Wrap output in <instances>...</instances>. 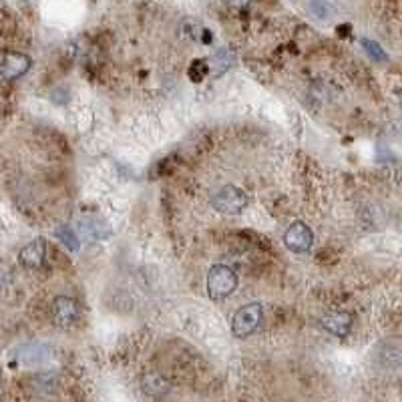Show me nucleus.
<instances>
[{
    "instance_id": "obj_2",
    "label": "nucleus",
    "mask_w": 402,
    "mask_h": 402,
    "mask_svg": "<svg viewBox=\"0 0 402 402\" xmlns=\"http://www.w3.org/2000/svg\"><path fill=\"white\" fill-rule=\"evenodd\" d=\"M211 205L220 213L236 216V213H242V209H246L247 195L244 189L236 185H224L211 195Z\"/></svg>"
},
{
    "instance_id": "obj_13",
    "label": "nucleus",
    "mask_w": 402,
    "mask_h": 402,
    "mask_svg": "<svg viewBox=\"0 0 402 402\" xmlns=\"http://www.w3.org/2000/svg\"><path fill=\"white\" fill-rule=\"evenodd\" d=\"M362 45H364V48H366V55H368V57H372L374 61H384V59H386V52L380 48L379 43L364 39V41H362Z\"/></svg>"
},
{
    "instance_id": "obj_3",
    "label": "nucleus",
    "mask_w": 402,
    "mask_h": 402,
    "mask_svg": "<svg viewBox=\"0 0 402 402\" xmlns=\"http://www.w3.org/2000/svg\"><path fill=\"white\" fill-rule=\"evenodd\" d=\"M264 318V308L260 302H251L246 304L244 308H240L233 320H231V332L236 338H247L258 330V326L262 324Z\"/></svg>"
},
{
    "instance_id": "obj_14",
    "label": "nucleus",
    "mask_w": 402,
    "mask_h": 402,
    "mask_svg": "<svg viewBox=\"0 0 402 402\" xmlns=\"http://www.w3.org/2000/svg\"><path fill=\"white\" fill-rule=\"evenodd\" d=\"M205 73H207V65H203L201 61H195V63H193V67L189 68L191 79H193V81H198V83H200L201 79L205 77Z\"/></svg>"
},
{
    "instance_id": "obj_10",
    "label": "nucleus",
    "mask_w": 402,
    "mask_h": 402,
    "mask_svg": "<svg viewBox=\"0 0 402 402\" xmlns=\"http://www.w3.org/2000/svg\"><path fill=\"white\" fill-rule=\"evenodd\" d=\"M50 356V348L43 342H30L17 350V358H21L24 364H39Z\"/></svg>"
},
{
    "instance_id": "obj_9",
    "label": "nucleus",
    "mask_w": 402,
    "mask_h": 402,
    "mask_svg": "<svg viewBox=\"0 0 402 402\" xmlns=\"http://www.w3.org/2000/svg\"><path fill=\"white\" fill-rule=\"evenodd\" d=\"M322 326L330 332V334L338 336V338H344V336L350 334V328H352V318L350 314L344 312H334L328 314L322 318Z\"/></svg>"
},
{
    "instance_id": "obj_12",
    "label": "nucleus",
    "mask_w": 402,
    "mask_h": 402,
    "mask_svg": "<svg viewBox=\"0 0 402 402\" xmlns=\"http://www.w3.org/2000/svg\"><path fill=\"white\" fill-rule=\"evenodd\" d=\"M57 238H59L68 249H73V251H77V249L81 247V242H79L77 233H75L73 227H68V225H61V227L57 229Z\"/></svg>"
},
{
    "instance_id": "obj_1",
    "label": "nucleus",
    "mask_w": 402,
    "mask_h": 402,
    "mask_svg": "<svg viewBox=\"0 0 402 402\" xmlns=\"http://www.w3.org/2000/svg\"><path fill=\"white\" fill-rule=\"evenodd\" d=\"M236 286H238V276L229 266L218 264L209 269V274H207V296L209 298L224 300L233 294Z\"/></svg>"
},
{
    "instance_id": "obj_5",
    "label": "nucleus",
    "mask_w": 402,
    "mask_h": 402,
    "mask_svg": "<svg viewBox=\"0 0 402 402\" xmlns=\"http://www.w3.org/2000/svg\"><path fill=\"white\" fill-rule=\"evenodd\" d=\"M79 304L73 300V298H67V296H59L55 298L52 302V320L57 326L61 328H68V326H75L77 320H79Z\"/></svg>"
},
{
    "instance_id": "obj_8",
    "label": "nucleus",
    "mask_w": 402,
    "mask_h": 402,
    "mask_svg": "<svg viewBox=\"0 0 402 402\" xmlns=\"http://www.w3.org/2000/svg\"><path fill=\"white\" fill-rule=\"evenodd\" d=\"M45 258H46L45 240H35V242H30L28 246H24L23 249H21V256H19L21 264L28 269L41 268V266L45 264Z\"/></svg>"
},
{
    "instance_id": "obj_6",
    "label": "nucleus",
    "mask_w": 402,
    "mask_h": 402,
    "mask_svg": "<svg viewBox=\"0 0 402 402\" xmlns=\"http://www.w3.org/2000/svg\"><path fill=\"white\" fill-rule=\"evenodd\" d=\"M77 231H79L81 240H85V242H101V240H105V238L111 236L109 225L99 222L97 218H83V220H79Z\"/></svg>"
},
{
    "instance_id": "obj_11",
    "label": "nucleus",
    "mask_w": 402,
    "mask_h": 402,
    "mask_svg": "<svg viewBox=\"0 0 402 402\" xmlns=\"http://www.w3.org/2000/svg\"><path fill=\"white\" fill-rule=\"evenodd\" d=\"M233 61H236V57H233V52L231 50H220V52H216L211 59H209V65H207V70L213 67H220L218 68V75L220 73H224L227 68L233 65Z\"/></svg>"
},
{
    "instance_id": "obj_7",
    "label": "nucleus",
    "mask_w": 402,
    "mask_h": 402,
    "mask_svg": "<svg viewBox=\"0 0 402 402\" xmlns=\"http://www.w3.org/2000/svg\"><path fill=\"white\" fill-rule=\"evenodd\" d=\"M28 68H30V59L23 52H6L0 63V70L4 79H19Z\"/></svg>"
},
{
    "instance_id": "obj_4",
    "label": "nucleus",
    "mask_w": 402,
    "mask_h": 402,
    "mask_svg": "<svg viewBox=\"0 0 402 402\" xmlns=\"http://www.w3.org/2000/svg\"><path fill=\"white\" fill-rule=\"evenodd\" d=\"M312 242H314L312 229H310L306 224H302V222L291 224L290 227L286 229V233H284V244H286L288 249L296 251V253L308 251V249L312 247Z\"/></svg>"
}]
</instances>
